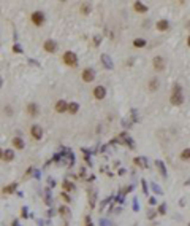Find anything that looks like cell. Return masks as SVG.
<instances>
[{"label": "cell", "instance_id": "cell-44", "mask_svg": "<svg viewBox=\"0 0 190 226\" xmlns=\"http://www.w3.org/2000/svg\"><path fill=\"white\" fill-rule=\"evenodd\" d=\"M5 113L6 115H11V107H5Z\"/></svg>", "mask_w": 190, "mask_h": 226}, {"label": "cell", "instance_id": "cell-35", "mask_svg": "<svg viewBox=\"0 0 190 226\" xmlns=\"http://www.w3.org/2000/svg\"><path fill=\"white\" fill-rule=\"evenodd\" d=\"M157 214H158V212H155V210H149V214H147V218H149V220H152V218H154V217H155Z\"/></svg>", "mask_w": 190, "mask_h": 226}, {"label": "cell", "instance_id": "cell-33", "mask_svg": "<svg viewBox=\"0 0 190 226\" xmlns=\"http://www.w3.org/2000/svg\"><path fill=\"white\" fill-rule=\"evenodd\" d=\"M21 217H22V218H27V217H29V214H27V207H25V205L21 209Z\"/></svg>", "mask_w": 190, "mask_h": 226}, {"label": "cell", "instance_id": "cell-19", "mask_svg": "<svg viewBox=\"0 0 190 226\" xmlns=\"http://www.w3.org/2000/svg\"><path fill=\"white\" fill-rule=\"evenodd\" d=\"M13 159H15V151L10 150V148H6L3 151V161H13Z\"/></svg>", "mask_w": 190, "mask_h": 226}, {"label": "cell", "instance_id": "cell-20", "mask_svg": "<svg viewBox=\"0 0 190 226\" xmlns=\"http://www.w3.org/2000/svg\"><path fill=\"white\" fill-rule=\"evenodd\" d=\"M133 46L135 48H144L146 46V40L144 38H135L133 40Z\"/></svg>", "mask_w": 190, "mask_h": 226}, {"label": "cell", "instance_id": "cell-28", "mask_svg": "<svg viewBox=\"0 0 190 226\" xmlns=\"http://www.w3.org/2000/svg\"><path fill=\"white\" fill-rule=\"evenodd\" d=\"M157 212H158L160 215H165V214H166V204H165V202H163V204H160L158 209H157Z\"/></svg>", "mask_w": 190, "mask_h": 226}, {"label": "cell", "instance_id": "cell-2", "mask_svg": "<svg viewBox=\"0 0 190 226\" xmlns=\"http://www.w3.org/2000/svg\"><path fill=\"white\" fill-rule=\"evenodd\" d=\"M62 61H63L65 65H68V67H76L78 65V56L73 51H65L63 56H62Z\"/></svg>", "mask_w": 190, "mask_h": 226}, {"label": "cell", "instance_id": "cell-46", "mask_svg": "<svg viewBox=\"0 0 190 226\" xmlns=\"http://www.w3.org/2000/svg\"><path fill=\"white\" fill-rule=\"evenodd\" d=\"M54 215V210H48V217H52Z\"/></svg>", "mask_w": 190, "mask_h": 226}, {"label": "cell", "instance_id": "cell-29", "mask_svg": "<svg viewBox=\"0 0 190 226\" xmlns=\"http://www.w3.org/2000/svg\"><path fill=\"white\" fill-rule=\"evenodd\" d=\"M151 187H152V191H154L155 194H163V191H162V188L158 187V185H157V183H152V185H151Z\"/></svg>", "mask_w": 190, "mask_h": 226}, {"label": "cell", "instance_id": "cell-48", "mask_svg": "<svg viewBox=\"0 0 190 226\" xmlns=\"http://www.w3.org/2000/svg\"><path fill=\"white\" fill-rule=\"evenodd\" d=\"M187 46H188V48H190V35H188V37H187Z\"/></svg>", "mask_w": 190, "mask_h": 226}, {"label": "cell", "instance_id": "cell-6", "mask_svg": "<svg viewBox=\"0 0 190 226\" xmlns=\"http://www.w3.org/2000/svg\"><path fill=\"white\" fill-rule=\"evenodd\" d=\"M116 142H120V143H127L128 145V147L133 150L135 148V142L130 139V136L127 134V132H120V134H119V140H116Z\"/></svg>", "mask_w": 190, "mask_h": 226}, {"label": "cell", "instance_id": "cell-1", "mask_svg": "<svg viewBox=\"0 0 190 226\" xmlns=\"http://www.w3.org/2000/svg\"><path fill=\"white\" fill-rule=\"evenodd\" d=\"M171 105H182L184 104V94H182V86L179 83H174L171 96H170Z\"/></svg>", "mask_w": 190, "mask_h": 226}, {"label": "cell", "instance_id": "cell-41", "mask_svg": "<svg viewBox=\"0 0 190 226\" xmlns=\"http://www.w3.org/2000/svg\"><path fill=\"white\" fill-rule=\"evenodd\" d=\"M33 177H35L37 180H38L40 177H41V175H40V170H35V169H33Z\"/></svg>", "mask_w": 190, "mask_h": 226}, {"label": "cell", "instance_id": "cell-37", "mask_svg": "<svg viewBox=\"0 0 190 226\" xmlns=\"http://www.w3.org/2000/svg\"><path fill=\"white\" fill-rule=\"evenodd\" d=\"M111 223H110V220H106V218H101L100 220V226H110Z\"/></svg>", "mask_w": 190, "mask_h": 226}, {"label": "cell", "instance_id": "cell-21", "mask_svg": "<svg viewBox=\"0 0 190 226\" xmlns=\"http://www.w3.org/2000/svg\"><path fill=\"white\" fill-rule=\"evenodd\" d=\"M78 110H79V105H78L76 102H70V104H68V112H70L71 115H76Z\"/></svg>", "mask_w": 190, "mask_h": 226}, {"label": "cell", "instance_id": "cell-38", "mask_svg": "<svg viewBox=\"0 0 190 226\" xmlns=\"http://www.w3.org/2000/svg\"><path fill=\"white\" fill-rule=\"evenodd\" d=\"M149 204H151V205H155V204H157V197H154V196L149 197Z\"/></svg>", "mask_w": 190, "mask_h": 226}, {"label": "cell", "instance_id": "cell-23", "mask_svg": "<svg viewBox=\"0 0 190 226\" xmlns=\"http://www.w3.org/2000/svg\"><path fill=\"white\" fill-rule=\"evenodd\" d=\"M62 187H63V191L67 193V191H71V190L75 188V185H73L71 182H68V180H65V182L62 183Z\"/></svg>", "mask_w": 190, "mask_h": 226}, {"label": "cell", "instance_id": "cell-26", "mask_svg": "<svg viewBox=\"0 0 190 226\" xmlns=\"http://www.w3.org/2000/svg\"><path fill=\"white\" fill-rule=\"evenodd\" d=\"M181 159H182V161H188V159H190V148H185L181 153Z\"/></svg>", "mask_w": 190, "mask_h": 226}, {"label": "cell", "instance_id": "cell-32", "mask_svg": "<svg viewBox=\"0 0 190 226\" xmlns=\"http://www.w3.org/2000/svg\"><path fill=\"white\" fill-rule=\"evenodd\" d=\"M13 51H15V53H19V54H21V53H22V48H21V45L15 43V45H13Z\"/></svg>", "mask_w": 190, "mask_h": 226}, {"label": "cell", "instance_id": "cell-36", "mask_svg": "<svg viewBox=\"0 0 190 226\" xmlns=\"http://www.w3.org/2000/svg\"><path fill=\"white\" fill-rule=\"evenodd\" d=\"M68 209H67V207H60V215H63V217H67V215H68Z\"/></svg>", "mask_w": 190, "mask_h": 226}, {"label": "cell", "instance_id": "cell-11", "mask_svg": "<svg viewBox=\"0 0 190 226\" xmlns=\"http://www.w3.org/2000/svg\"><path fill=\"white\" fill-rule=\"evenodd\" d=\"M54 108H56L57 113H63V112H68V104L65 100H57L56 105H54Z\"/></svg>", "mask_w": 190, "mask_h": 226}, {"label": "cell", "instance_id": "cell-17", "mask_svg": "<svg viewBox=\"0 0 190 226\" xmlns=\"http://www.w3.org/2000/svg\"><path fill=\"white\" fill-rule=\"evenodd\" d=\"M11 143H13V147L18 148V150H24V147H25V145H24V140H22L21 137H15V139L11 140Z\"/></svg>", "mask_w": 190, "mask_h": 226}, {"label": "cell", "instance_id": "cell-18", "mask_svg": "<svg viewBox=\"0 0 190 226\" xmlns=\"http://www.w3.org/2000/svg\"><path fill=\"white\" fill-rule=\"evenodd\" d=\"M133 163L136 164L138 167H141V169H146V167H147V163H146V158H141V156H138V158H135V159H133Z\"/></svg>", "mask_w": 190, "mask_h": 226}, {"label": "cell", "instance_id": "cell-39", "mask_svg": "<svg viewBox=\"0 0 190 226\" xmlns=\"http://www.w3.org/2000/svg\"><path fill=\"white\" fill-rule=\"evenodd\" d=\"M48 183H49V188L56 187V182H54V178H48Z\"/></svg>", "mask_w": 190, "mask_h": 226}, {"label": "cell", "instance_id": "cell-14", "mask_svg": "<svg viewBox=\"0 0 190 226\" xmlns=\"http://www.w3.org/2000/svg\"><path fill=\"white\" fill-rule=\"evenodd\" d=\"M101 62H103V65H105L106 69H110V70H113V69H114V64H113L111 58L108 56V54H101Z\"/></svg>", "mask_w": 190, "mask_h": 226}, {"label": "cell", "instance_id": "cell-13", "mask_svg": "<svg viewBox=\"0 0 190 226\" xmlns=\"http://www.w3.org/2000/svg\"><path fill=\"white\" fill-rule=\"evenodd\" d=\"M155 167H157V170L160 172V175L163 177V178H166V167H165L163 161H160V159H157V161H155Z\"/></svg>", "mask_w": 190, "mask_h": 226}, {"label": "cell", "instance_id": "cell-24", "mask_svg": "<svg viewBox=\"0 0 190 226\" xmlns=\"http://www.w3.org/2000/svg\"><path fill=\"white\" fill-rule=\"evenodd\" d=\"M89 197H90V199H89L90 207L93 209V207H95V201H97V194H93V191H92L90 188H89Z\"/></svg>", "mask_w": 190, "mask_h": 226}, {"label": "cell", "instance_id": "cell-42", "mask_svg": "<svg viewBox=\"0 0 190 226\" xmlns=\"http://www.w3.org/2000/svg\"><path fill=\"white\" fill-rule=\"evenodd\" d=\"M86 175V169L84 167H81V170H79V177H84Z\"/></svg>", "mask_w": 190, "mask_h": 226}, {"label": "cell", "instance_id": "cell-30", "mask_svg": "<svg viewBox=\"0 0 190 226\" xmlns=\"http://www.w3.org/2000/svg\"><path fill=\"white\" fill-rule=\"evenodd\" d=\"M141 185H143V193H144V194H147V193H149V188H147V183H146V180H144V178L141 180Z\"/></svg>", "mask_w": 190, "mask_h": 226}, {"label": "cell", "instance_id": "cell-4", "mask_svg": "<svg viewBox=\"0 0 190 226\" xmlns=\"http://www.w3.org/2000/svg\"><path fill=\"white\" fill-rule=\"evenodd\" d=\"M81 78H83V81H86V83H92L95 80V70L90 69V67L84 69L83 73H81Z\"/></svg>", "mask_w": 190, "mask_h": 226}, {"label": "cell", "instance_id": "cell-31", "mask_svg": "<svg viewBox=\"0 0 190 226\" xmlns=\"http://www.w3.org/2000/svg\"><path fill=\"white\" fill-rule=\"evenodd\" d=\"M140 210V204H138V199L135 197L133 199V212H138Z\"/></svg>", "mask_w": 190, "mask_h": 226}, {"label": "cell", "instance_id": "cell-7", "mask_svg": "<svg viewBox=\"0 0 190 226\" xmlns=\"http://www.w3.org/2000/svg\"><path fill=\"white\" fill-rule=\"evenodd\" d=\"M152 64H154V69L157 72H163L165 70V59L162 58V56H155L154 61H152Z\"/></svg>", "mask_w": 190, "mask_h": 226}, {"label": "cell", "instance_id": "cell-9", "mask_svg": "<svg viewBox=\"0 0 190 226\" xmlns=\"http://www.w3.org/2000/svg\"><path fill=\"white\" fill-rule=\"evenodd\" d=\"M38 105L35 102H30V104H27V115L32 116V118H37L38 116Z\"/></svg>", "mask_w": 190, "mask_h": 226}, {"label": "cell", "instance_id": "cell-49", "mask_svg": "<svg viewBox=\"0 0 190 226\" xmlns=\"http://www.w3.org/2000/svg\"><path fill=\"white\" fill-rule=\"evenodd\" d=\"M185 185H190V180H187V182H185Z\"/></svg>", "mask_w": 190, "mask_h": 226}, {"label": "cell", "instance_id": "cell-5", "mask_svg": "<svg viewBox=\"0 0 190 226\" xmlns=\"http://www.w3.org/2000/svg\"><path fill=\"white\" fill-rule=\"evenodd\" d=\"M92 94H93V97L97 100H101V99L106 97V88L105 86H95L93 91H92Z\"/></svg>", "mask_w": 190, "mask_h": 226}, {"label": "cell", "instance_id": "cell-8", "mask_svg": "<svg viewBox=\"0 0 190 226\" xmlns=\"http://www.w3.org/2000/svg\"><path fill=\"white\" fill-rule=\"evenodd\" d=\"M30 136L35 139V140H40L43 137V129H41V126H38V124H33L32 127H30Z\"/></svg>", "mask_w": 190, "mask_h": 226}, {"label": "cell", "instance_id": "cell-40", "mask_svg": "<svg viewBox=\"0 0 190 226\" xmlns=\"http://www.w3.org/2000/svg\"><path fill=\"white\" fill-rule=\"evenodd\" d=\"M84 221H86V226H92V220H90V217H89V215L84 218Z\"/></svg>", "mask_w": 190, "mask_h": 226}, {"label": "cell", "instance_id": "cell-43", "mask_svg": "<svg viewBox=\"0 0 190 226\" xmlns=\"http://www.w3.org/2000/svg\"><path fill=\"white\" fill-rule=\"evenodd\" d=\"M100 40H101L100 37H97V38H93V43H95V46H98V45H100Z\"/></svg>", "mask_w": 190, "mask_h": 226}, {"label": "cell", "instance_id": "cell-27", "mask_svg": "<svg viewBox=\"0 0 190 226\" xmlns=\"http://www.w3.org/2000/svg\"><path fill=\"white\" fill-rule=\"evenodd\" d=\"M51 188H46V199H45V204L46 205H51L52 204V197H51Z\"/></svg>", "mask_w": 190, "mask_h": 226}, {"label": "cell", "instance_id": "cell-47", "mask_svg": "<svg viewBox=\"0 0 190 226\" xmlns=\"http://www.w3.org/2000/svg\"><path fill=\"white\" fill-rule=\"evenodd\" d=\"M37 224L38 226H43V220H37Z\"/></svg>", "mask_w": 190, "mask_h": 226}, {"label": "cell", "instance_id": "cell-15", "mask_svg": "<svg viewBox=\"0 0 190 226\" xmlns=\"http://www.w3.org/2000/svg\"><path fill=\"white\" fill-rule=\"evenodd\" d=\"M155 27H157V30L165 32V30H168V29H170V22H168L166 19H160V21L155 24Z\"/></svg>", "mask_w": 190, "mask_h": 226}, {"label": "cell", "instance_id": "cell-45", "mask_svg": "<svg viewBox=\"0 0 190 226\" xmlns=\"http://www.w3.org/2000/svg\"><path fill=\"white\" fill-rule=\"evenodd\" d=\"M117 174H119V175H124V174H125V169H122V167H120V169H119V172H117Z\"/></svg>", "mask_w": 190, "mask_h": 226}, {"label": "cell", "instance_id": "cell-16", "mask_svg": "<svg viewBox=\"0 0 190 226\" xmlns=\"http://www.w3.org/2000/svg\"><path fill=\"white\" fill-rule=\"evenodd\" d=\"M133 10L136 11V13H146L149 8L144 3H141V2H133Z\"/></svg>", "mask_w": 190, "mask_h": 226}, {"label": "cell", "instance_id": "cell-3", "mask_svg": "<svg viewBox=\"0 0 190 226\" xmlns=\"http://www.w3.org/2000/svg\"><path fill=\"white\" fill-rule=\"evenodd\" d=\"M45 13L43 11H40V10H37V11H33L32 15H30V21H32V24H35L37 27H41V25L45 24Z\"/></svg>", "mask_w": 190, "mask_h": 226}, {"label": "cell", "instance_id": "cell-10", "mask_svg": "<svg viewBox=\"0 0 190 226\" xmlns=\"http://www.w3.org/2000/svg\"><path fill=\"white\" fill-rule=\"evenodd\" d=\"M43 48L48 53H56L57 51V43L54 42V40H46V42L43 43Z\"/></svg>", "mask_w": 190, "mask_h": 226}, {"label": "cell", "instance_id": "cell-12", "mask_svg": "<svg viewBox=\"0 0 190 226\" xmlns=\"http://www.w3.org/2000/svg\"><path fill=\"white\" fill-rule=\"evenodd\" d=\"M158 78L157 76H152L151 80H149V86H147V89L151 91V92H155L157 89H158Z\"/></svg>", "mask_w": 190, "mask_h": 226}, {"label": "cell", "instance_id": "cell-25", "mask_svg": "<svg viewBox=\"0 0 190 226\" xmlns=\"http://www.w3.org/2000/svg\"><path fill=\"white\" fill-rule=\"evenodd\" d=\"M90 10H92V7L89 3H83L81 5V15H89Z\"/></svg>", "mask_w": 190, "mask_h": 226}, {"label": "cell", "instance_id": "cell-34", "mask_svg": "<svg viewBox=\"0 0 190 226\" xmlns=\"http://www.w3.org/2000/svg\"><path fill=\"white\" fill-rule=\"evenodd\" d=\"M60 197L63 199V202H67V204H68V202H70V196H68V194H67V193H62V194H60Z\"/></svg>", "mask_w": 190, "mask_h": 226}, {"label": "cell", "instance_id": "cell-22", "mask_svg": "<svg viewBox=\"0 0 190 226\" xmlns=\"http://www.w3.org/2000/svg\"><path fill=\"white\" fill-rule=\"evenodd\" d=\"M16 187H18V183H11V185H8V187L3 188V193L5 194H11L13 191H16Z\"/></svg>", "mask_w": 190, "mask_h": 226}]
</instances>
